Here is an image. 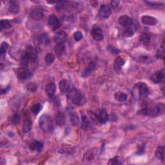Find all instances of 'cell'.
Here are the masks:
<instances>
[{
    "label": "cell",
    "instance_id": "cell-1",
    "mask_svg": "<svg viewBox=\"0 0 165 165\" xmlns=\"http://www.w3.org/2000/svg\"><path fill=\"white\" fill-rule=\"evenodd\" d=\"M67 97L70 102L77 106L83 105L86 101L85 97L79 90L75 88H72L70 89L67 92Z\"/></svg>",
    "mask_w": 165,
    "mask_h": 165
},
{
    "label": "cell",
    "instance_id": "cell-2",
    "mask_svg": "<svg viewBox=\"0 0 165 165\" xmlns=\"http://www.w3.org/2000/svg\"><path fill=\"white\" fill-rule=\"evenodd\" d=\"M149 94V88L147 84L139 82L135 84L134 87L132 94L134 98L140 100V99H143L147 97Z\"/></svg>",
    "mask_w": 165,
    "mask_h": 165
},
{
    "label": "cell",
    "instance_id": "cell-3",
    "mask_svg": "<svg viewBox=\"0 0 165 165\" xmlns=\"http://www.w3.org/2000/svg\"><path fill=\"white\" fill-rule=\"evenodd\" d=\"M39 126L40 129L46 132H50L53 130V121L51 117L48 115H43L40 117L39 120Z\"/></svg>",
    "mask_w": 165,
    "mask_h": 165
},
{
    "label": "cell",
    "instance_id": "cell-4",
    "mask_svg": "<svg viewBox=\"0 0 165 165\" xmlns=\"http://www.w3.org/2000/svg\"><path fill=\"white\" fill-rule=\"evenodd\" d=\"M15 73L17 78L20 80H25L32 76V73L26 66L22 65L21 67L16 69Z\"/></svg>",
    "mask_w": 165,
    "mask_h": 165
},
{
    "label": "cell",
    "instance_id": "cell-5",
    "mask_svg": "<svg viewBox=\"0 0 165 165\" xmlns=\"http://www.w3.org/2000/svg\"><path fill=\"white\" fill-rule=\"evenodd\" d=\"M91 36L97 41H101L104 39L103 30L97 25H94L91 30Z\"/></svg>",
    "mask_w": 165,
    "mask_h": 165
},
{
    "label": "cell",
    "instance_id": "cell-6",
    "mask_svg": "<svg viewBox=\"0 0 165 165\" xmlns=\"http://www.w3.org/2000/svg\"><path fill=\"white\" fill-rule=\"evenodd\" d=\"M26 51L29 55L30 63L36 64L37 61V57H38V52H37V49L32 46H28Z\"/></svg>",
    "mask_w": 165,
    "mask_h": 165
},
{
    "label": "cell",
    "instance_id": "cell-7",
    "mask_svg": "<svg viewBox=\"0 0 165 165\" xmlns=\"http://www.w3.org/2000/svg\"><path fill=\"white\" fill-rule=\"evenodd\" d=\"M48 24H49V26L53 30L58 29L61 26V23L59 20H58V18L54 14H51L49 16Z\"/></svg>",
    "mask_w": 165,
    "mask_h": 165
},
{
    "label": "cell",
    "instance_id": "cell-8",
    "mask_svg": "<svg viewBox=\"0 0 165 165\" xmlns=\"http://www.w3.org/2000/svg\"><path fill=\"white\" fill-rule=\"evenodd\" d=\"M119 23L122 27L126 29V28L132 27V26L133 25V21L129 16L123 15L119 17Z\"/></svg>",
    "mask_w": 165,
    "mask_h": 165
},
{
    "label": "cell",
    "instance_id": "cell-9",
    "mask_svg": "<svg viewBox=\"0 0 165 165\" xmlns=\"http://www.w3.org/2000/svg\"><path fill=\"white\" fill-rule=\"evenodd\" d=\"M30 17L35 21L41 20L44 17L43 11L40 8H34L32 9L30 12Z\"/></svg>",
    "mask_w": 165,
    "mask_h": 165
},
{
    "label": "cell",
    "instance_id": "cell-10",
    "mask_svg": "<svg viewBox=\"0 0 165 165\" xmlns=\"http://www.w3.org/2000/svg\"><path fill=\"white\" fill-rule=\"evenodd\" d=\"M164 78V72L163 70H157L151 76V80L155 84L161 83Z\"/></svg>",
    "mask_w": 165,
    "mask_h": 165
},
{
    "label": "cell",
    "instance_id": "cell-11",
    "mask_svg": "<svg viewBox=\"0 0 165 165\" xmlns=\"http://www.w3.org/2000/svg\"><path fill=\"white\" fill-rule=\"evenodd\" d=\"M96 114L98 122L100 124H104L108 120V113L105 109L99 110Z\"/></svg>",
    "mask_w": 165,
    "mask_h": 165
},
{
    "label": "cell",
    "instance_id": "cell-12",
    "mask_svg": "<svg viewBox=\"0 0 165 165\" xmlns=\"http://www.w3.org/2000/svg\"><path fill=\"white\" fill-rule=\"evenodd\" d=\"M111 13H112V11L109 6L107 5L106 4L101 5L100 9V12H99L100 16L101 17L106 19L110 16Z\"/></svg>",
    "mask_w": 165,
    "mask_h": 165
},
{
    "label": "cell",
    "instance_id": "cell-13",
    "mask_svg": "<svg viewBox=\"0 0 165 165\" xmlns=\"http://www.w3.org/2000/svg\"><path fill=\"white\" fill-rule=\"evenodd\" d=\"M49 42L48 35L46 34H42L40 36H37L34 38V43L37 45L47 44Z\"/></svg>",
    "mask_w": 165,
    "mask_h": 165
},
{
    "label": "cell",
    "instance_id": "cell-14",
    "mask_svg": "<svg viewBox=\"0 0 165 165\" xmlns=\"http://www.w3.org/2000/svg\"><path fill=\"white\" fill-rule=\"evenodd\" d=\"M141 22L146 25H155L157 23V19L150 16H143L141 17Z\"/></svg>",
    "mask_w": 165,
    "mask_h": 165
},
{
    "label": "cell",
    "instance_id": "cell-15",
    "mask_svg": "<svg viewBox=\"0 0 165 165\" xmlns=\"http://www.w3.org/2000/svg\"><path fill=\"white\" fill-rule=\"evenodd\" d=\"M125 63V60L122 58L121 56H118L115 59L114 67L116 71L117 72H120V71L122 69V66H123Z\"/></svg>",
    "mask_w": 165,
    "mask_h": 165
},
{
    "label": "cell",
    "instance_id": "cell-16",
    "mask_svg": "<svg viewBox=\"0 0 165 165\" xmlns=\"http://www.w3.org/2000/svg\"><path fill=\"white\" fill-rule=\"evenodd\" d=\"M56 90V87L54 82L49 83L46 87L45 92L46 94V95L49 97H52L54 96Z\"/></svg>",
    "mask_w": 165,
    "mask_h": 165
},
{
    "label": "cell",
    "instance_id": "cell-17",
    "mask_svg": "<svg viewBox=\"0 0 165 165\" xmlns=\"http://www.w3.org/2000/svg\"><path fill=\"white\" fill-rule=\"evenodd\" d=\"M55 40L58 41V43H63L67 40V34L65 31L61 30L56 33Z\"/></svg>",
    "mask_w": 165,
    "mask_h": 165
},
{
    "label": "cell",
    "instance_id": "cell-18",
    "mask_svg": "<svg viewBox=\"0 0 165 165\" xmlns=\"http://www.w3.org/2000/svg\"><path fill=\"white\" fill-rule=\"evenodd\" d=\"M96 68V65L94 62H90L86 68L84 70V71L82 74V76L83 78H86L88 75H90L92 72H94V70Z\"/></svg>",
    "mask_w": 165,
    "mask_h": 165
},
{
    "label": "cell",
    "instance_id": "cell-19",
    "mask_svg": "<svg viewBox=\"0 0 165 165\" xmlns=\"http://www.w3.org/2000/svg\"><path fill=\"white\" fill-rule=\"evenodd\" d=\"M8 11L14 14H16L20 11V5L16 1H11L9 2Z\"/></svg>",
    "mask_w": 165,
    "mask_h": 165
},
{
    "label": "cell",
    "instance_id": "cell-20",
    "mask_svg": "<svg viewBox=\"0 0 165 165\" xmlns=\"http://www.w3.org/2000/svg\"><path fill=\"white\" fill-rule=\"evenodd\" d=\"M65 51V46L63 43H58L55 45L54 47V52L57 57L61 58L63 55Z\"/></svg>",
    "mask_w": 165,
    "mask_h": 165
},
{
    "label": "cell",
    "instance_id": "cell-21",
    "mask_svg": "<svg viewBox=\"0 0 165 165\" xmlns=\"http://www.w3.org/2000/svg\"><path fill=\"white\" fill-rule=\"evenodd\" d=\"M59 87L60 90L62 92H68L70 89L72 88H70V85L69 82L66 79L61 80V81L59 83Z\"/></svg>",
    "mask_w": 165,
    "mask_h": 165
},
{
    "label": "cell",
    "instance_id": "cell-22",
    "mask_svg": "<svg viewBox=\"0 0 165 165\" xmlns=\"http://www.w3.org/2000/svg\"><path fill=\"white\" fill-rule=\"evenodd\" d=\"M56 122L58 126H63L65 123V116L64 113L59 112L56 116Z\"/></svg>",
    "mask_w": 165,
    "mask_h": 165
},
{
    "label": "cell",
    "instance_id": "cell-23",
    "mask_svg": "<svg viewBox=\"0 0 165 165\" xmlns=\"http://www.w3.org/2000/svg\"><path fill=\"white\" fill-rule=\"evenodd\" d=\"M70 123L73 126H78L79 125L80 120L79 117L76 112H71L70 114Z\"/></svg>",
    "mask_w": 165,
    "mask_h": 165
},
{
    "label": "cell",
    "instance_id": "cell-24",
    "mask_svg": "<svg viewBox=\"0 0 165 165\" xmlns=\"http://www.w3.org/2000/svg\"><path fill=\"white\" fill-rule=\"evenodd\" d=\"M155 156H156L159 159L164 163V148L163 146H159L156 150L155 152Z\"/></svg>",
    "mask_w": 165,
    "mask_h": 165
},
{
    "label": "cell",
    "instance_id": "cell-25",
    "mask_svg": "<svg viewBox=\"0 0 165 165\" xmlns=\"http://www.w3.org/2000/svg\"><path fill=\"white\" fill-rule=\"evenodd\" d=\"M43 144L42 143L39 142V141H34V142L32 143L30 146L29 148L30 149V150L34 151L35 150H36L37 152H41L42 148H43Z\"/></svg>",
    "mask_w": 165,
    "mask_h": 165
},
{
    "label": "cell",
    "instance_id": "cell-26",
    "mask_svg": "<svg viewBox=\"0 0 165 165\" xmlns=\"http://www.w3.org/2000/svg\"><path fill=\"white\" fill-rule=\"evenodd\" d=\"M114 97H115V100L118 102H124L126 100L127 96L126 94H125L124 92L119 91V92H116Z\"/></svg>",
    "mask_w": 165,
    "mask_h": 165
},
{
    "label": "cell",
    "instance_id": "cell-27",
    "mask_svg": "<svg viewBox=\"0 0 165 165\" xmlns=\"http://www.w3.org/2000/svg\"><path fill=\"white\" fill-rule=\"evenodd\" d=\"M150 40H151L150 36L148 34H146V33L141 34L139 37V41L145 46H147L150 44Z\"/></svg>",
    "mask_w": 165,
    "mask_h": 165
},
{
    "label": "cell",
    "instance_id": "cell-28",
    "mask_svg": "<svg viewBox=\"0 0 165 165\" xmlns=\"http://www.w3.org/2000/svg\"><path fill=\"white\" fill-rule=\"evenodd\" d=\"M135 31L132 29V27H130V28H126L125 30H122L121 32V36L123 37H130L132 36H133L134 34Z\"/></svg>",
    "mask_w": 165,
    "mask_h": 165
},
{
    "label": "cell",
    "instance_id": "cell-29",
    "mask_svg": "<svg viewBox=\"0 0 165 165\" xmlns=\"http://www.w3.org/2000/svg\"><path fill=\"white\" fill-rule=\"evenodd\" d=\"M32 121L29 119H27L23 125V131L24 133H27L32 129Z\"/></svg>",
    "mask_w": 165,
    "mask_h": 165
},
{
    "label": "cell",
    "instance_id": "cell-30",
    "mask_svg": "<svg viewBox=\"0 0 165 165\" xmlns=\"http://www.w3.org/2000/svg\"><path fill=\"white\" fill-rule=\"evenodd\" d=\"M20 61H21V63L23 66H26V67H27L28 64H29V63L30 62V57L27 51L23 52L22 58Z\"/></svg>",
    "mask_w": 165,
    "mask_h": 165
},
{
    "label": "cell",
    "instance_id": "cell-31",
    "mask_svg": "<svg viewBox=\"0 0 165 165\" xmlns=\"http://www.w3.org/2000/svg\"><path fill=\"white\" fill-rule=\"evenodd\" d=\"M90 125V122L88 120V119L87 117V116H83L82 117V125L81 128L84 130L87 129Z\"/></svg>",
    "mask_w": 165,
    "mask_h": 165
},
{
    "label": "cell",
    "instance_id": "cell-32",
    "mask_svg": "<svg viewBox=\"0 0 165 165\" xmlns=\"http://www.w3.org/2000/svg\"><path fill=\"white\" fill-rule=\"evenodd\" d=\"M0 26H1L2 30L3 29H8L12 27V25H11L10 21L8 20H1V25H0Z\"/></svg>",
    "mask_w": 165,
    "mask_h": 165
},
{
    "label": "cell",
    "instance_id": "cell-33",
    "mask_svg": "<svg viewBox=\"0 0 165 165\" xmlns=\"http://www.w3.org/2000/svg\"><path fill=\"white\" fill-rule=\"evenodd\" d=\"M45 60V62L47 65H50L54 61L55 56L53 54H51V53L48 54L46 55Z\"/></svg>",
    "mask_w": 165,
    "mask_h": 165
},
{
    "label": "cell",
    "instance_id": "cell-34",
    "mask_svg": "<svg viewBox=\"0 0 165 165\" xmlns=\"http://www.w3.org/2000/svg\"><path fill=\"white\" fill-rule=\"evenodd\" d=\"M41 108H42V106H41V104L38 103V104L34 105L31 107V111L34 115H37V114H38V113L41 111Z\"/></svg>",
    "mask_w": 165,
    "mask_h": 165
},
{
    "label": "cell",
    "instance_id": "cell-35",
    "mask_svg": "<svg viewBox=\"0 0 165 165\" xmlns=\"http://www.w3.org/2000/svg\"><path fill=\"white\" fill-rule=\"evenodd\" d=\"M26 88L32 92H35L37 90V86L34 83H29L27 84Z\"/></svg>",
    "mask_w": 165,
    "mask_h": 165
},
{
    "label": "cell",
    "instance_id": "cell-36",
    "mask_svg": "<svg viewBox=\"0 0 165 165\" xmlns=\"http://www.w3.org/2000/svg\"><path fill=\"white\" fill-rule=\"evenodd\" d=\"M11 121L14 125H17L20 121V115L19 113L15 112L14 114H13L11 118Z\"/></svg>",
    "mask_w": 165,
    "mask_h": 165
},
{
    "label": "cell",
    "instance_id": "cell-37",
    "mask_svg": "<svg viewBox=\"0 0 165 165\" xmlns=\"http://www.w3.org/2000/svg\"><path fill=\"white\" fill-rule=\"evenodd\" d=\"M8 48V44L6 43L5 41L3 42L1 45V49H0V52H1V54L3 55L4 54H5Z\"/></svg>",
    "mask_w": 165,
    "mask_h": 165
},
{
    "label": "cell",
    "instance_id": "cell-38",
    "mask_svg": "<svg viewBox=\"0 0 165 165\" xmlns=\"http://www.w3.org/2000/svg\"><path fill=\"white\" fill-rule=\"evenodd\" d=\"M73 36H74V40L76 41H80L81 40H82V38L83 37V34L80 31H76L75 32H74Z\"/></svg>",
    "mask_w": 165,
    "mask_h": 165
},
{
    "label": "cell",
    "instance_id": "cell-39",
    "mask_svg": "<svg viewBox=\"0 0 165 165\" xmlns=\"http://www.w3.org/2000/svg\"><path fill=\"white\" fill-rule=\"evenodd\" d=\"M108 164H111V165H117V164H121V163L119 162V158L117 156L112 158V159H110L109 160V161L108 162Z\"/></svg>",
    "mask_w": 165,
    "mask_h": 165
},
{
    "label": "cell",
    "instance_id": "cell-40",
    "mask_svg": "<svg viewBox=\"0 0 165 165\" xmlns=\"http://www.w3.org/2000/svg\"><path fill=\"white\" fill-rule=\"evenodd\" d=\"M107 50L113 54H117L119 52V50L115 48L114 46H113L112 45H108Z\"/></svg>",
    "mask_w": 165,
    "mask_h": 165
},
{
    "label": "cell",
    "instance_id": "cell-41",
    "mask_svg": "<svg viewBox=\"0 0 165 165\" xmlns=\"http://www.w3.org/2000/svg\"><path fill=\"white\" fill-rule=\"evenodd\" d=\"M88 115H89V117H90L92 121H93L94 122H96V123H99L97 116H96V114L95 112H94L92 111H88Z\"/></svg>",
    "mask_w": 165,
    "mask_h": 165
},
{
    "label": "cell",
    "instance_id": "cell-42",
    "mask_svg": "<svg viewBox=\"0 0 165 165\" xmlns=\"http://www.w3.org/2000/svg\"><path fill=\"white\" fill-rule=\"evenodd\" d=\"M119 3H120V1H118V0H114V1L111 2V7L113 8H116L119 6Z\"/></svg>",
    "mask_w": 165,
    "mask_h": 165
},
{
    "label": "cell",
    "instance_id": "cell-43",
    "mask_svg": "<svg viewBox=\"0 0 165 165\" xmlns=\"http://www.w3.org/2000/svg\"><path fill=\"white\" fill-rule=\"evenodd\" d=\"M146 3H148L149 5L150 6H159V5H164V3H159V2H144Z\"/></svg>",
    "mask_w": 165,
    "mask_h": 165
},
{
    "label": "cell",
    "instance_id": "cell-44",
    "mask_svg": "<svg viewBox=\"0 0 165 165\" xmlns=\"http://www.w3.org/2000/svg\"><path fill=\"white\" fill-rule=\"evenodd\" d=\"M141 58L142 59V61L144 63L148 62L149 60L150 61V58H149L148 56H141Z\"/></svg>",
    "mask_w": 165,
    "mask_h": 165
},
{
    "label": "cell",
    "instance_id": "cell-45",
    "mask_svg": "<svg viewBox=\"0 0 165 165\" xmlns=\"http://www.w3.org/2000/svg\"><path fill=\"white\" fill-rule=\"evenodd\" d=\"M9 89H10L9 87L5 88V89H2V95H3V94H6L8 92V90H9Z\"/></svg>",
    "mask_w": 165,
    "mask_h": 165
}]
</instances>
